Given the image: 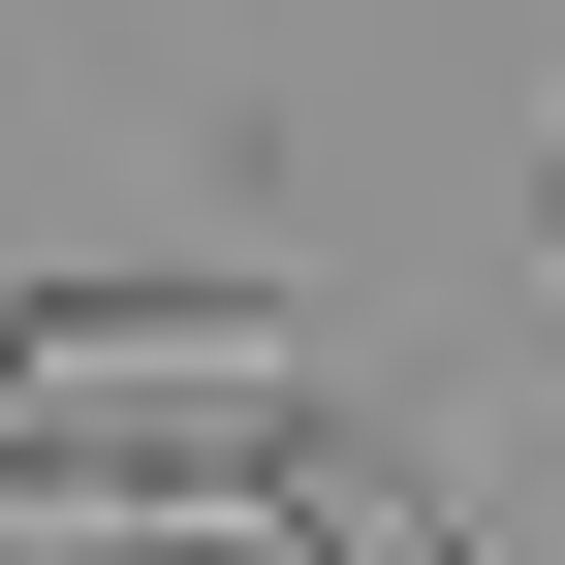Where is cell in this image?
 Listing matches in <instances>:
<instances>
[{"mask_svg":"<svg viewBox=\"0 0 565 565\" xmlns=\"http://www.w3.org/2000/svg\"><path fill=\"white\" fill-rule=\"evenodd\" d=\"M252 345H282V252H32L0 282V408H158Z\"/></svg>","mask_w":565,"mask_h":565,"instance_id":"obj_1","label":"cell"},{"mask_svg":"<svg viewBox=\"0 0 565 565\" xmlns=\"http://www.w3.org/2000/svg\"><path fill=\"white\" fill-rule=\"evenodd\" d=\"M252 503H282V565H471L408 440H252Z\"/></svg>","mask_w":565,"mask_h":565,"instance_id":"obj_2","label":"cell"},{"mask_svg":"<svg viewBox=\"0 0 565 565\" xmlns=\"http://www.w3.org/2000/svg\"><path fill=\"white\" fill-rule=\"evenodd\" d=\"M0 565H252L221 503H95V534H0Z\"/></svg>","mask_w":565,"mask_h":565,"instance_id":"obj_3","label":"cell"},{"mask_svg":"<svg viewBox=\"0 0 565 565\" xmlns=\"http://www.w3.org/2000/svg\"><path fill=\"white\" fill-rule=\"evenodd\" d=\"M534 221H565V158H534Z\"/></svg>","mask_w":565,"mask_h":565,"instance_id":"obj_4","label":"cell"}]
</instances>
